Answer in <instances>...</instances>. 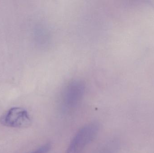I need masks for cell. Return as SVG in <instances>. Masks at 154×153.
Segmentation results:
<instances>
[{
  "label": "cell",
  "mask_w": 154,
  "mask_h": 153,
  "mask_svg": "<svg viewBox=\"0 0 154 153\" xmlns=\"http://www.w3.org/2000/svg\"><path fill=\"white\" fill-rule=\"evenodd\" d=\"M51 144L49 143H48L31 153H48L51 150Z\"/></svg>",
  "instance_id": "3957f363"
},
{
  "label": "cell",
  "mask_w": 154,
  "mask_h": 153,
  "mask_svg": "<svg viewBox=\"0 0 154 153\" xmlns=\"http://www.w3.org/2000/svg\"><path fill=\"white\" fill-rule=\"evenodd\" d=\"M99 130V125L91 122L77 132L70 142L66 153H80L95 138Z\"/></svg>",
  "instance_id": "6da1fadb"
},
{
  "label": "cell",
  "mask_w": 154,
  "mask_h": 153,
  "mask_svg": "<svg viewBox=\"0 0 154 153\" xmlns=\"http://www.w3.org/2000/svg\"><path fill=\"white\" fill-rule=\"evenodd\" d=\"M151 4L154 6V1H151Z\"/></svg>",
  "instance_id": "277c9868"
},
{
  "label": "cell",
  "mask_w": 154,
  "mask_h": 153,
  "mask_svg": "<svg viewBox=\"0 0 154 153\" xmlns=\"http://www.w3.org/2000/svg\"><path fill=\"white\" fill-rule=\"evenodd\" d=\"M0 122L8 127L26 128L30 125L31 120L26 110L15 107L10 109L3 115Z\"/></svg>",
  "instance_id": "7a4b0ae2"
}]
</instances>
